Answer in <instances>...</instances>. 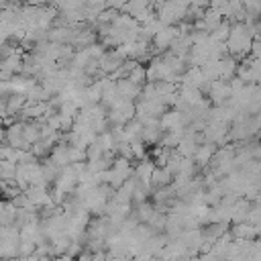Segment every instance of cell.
Returning a JSON list of instances; mask_svg holds the SVG:
<instances>
[{"label": "cell", "instance_id": "obj_1", "mask_svg": "<svg viewBox=\"0 0 261 261\" xmlns=\"http://www.w3.org/2000/svg\"><path fill=\"white\" fill-rule=\"evenodd\" d=\"M179 35V29L175 27V24H163L155 35H153V39H151V43L155 45V49H169L171 47V43H173V39Z\"/></svg>", "mask_w": 261, "mask_h": 261}, {"label": "cell", "instance_id": "obj_2", "mask_svg": "<svg viewBox=\"0 0 261 261\" xmlns=\"http://www.w3.org/2000/svg\"><path fill=\"white\" fill-rule=\"evenodd\" d=\"M230 86H228V80H214L212 82V86H210V90H208V96H210V102L214 104V106H218V104H224L228 98H230Z\"/></svg>", "mask_w": 261, "mask_h": 261}, {"label": "cell", "instance_id": "obj_3", "mask_svg": "<svg viewBox=\"0 0 261 261\" xmlns=\"http://www.w3.org/2000/svg\"><path fill=\"white\" fill-rule=\"evenodd\" d=\"M141 90H143V86H139L137 82H133L128 77H118V82H116V92L120 98L137 100L141 96Z\"/></svg>", "mask_w": 261, "mask_h": 261}, {"label": "cell", "instance_id": "obj_4", "mask_svg": "<svg viewBox=\"0 0 261 261\" xmlns=\"http://www.w3.org/2000/svg\"><path fill=\"white\" fill-rule=\"evenodd\" d=\"M214 151H216V145H214V143L202 141V145H198V147H196V151H194L192 159H194V163H196L198 167H206V165L210 163V159H212Z\"/></svg>", "mask_w": 261, "mask_h": 261}, {"label": "cell", "instance_id": "obj_5", "mask_svg": "<svg viewBox=\"0 0 261 261\" xmlns=\"http://www.w3.org/2000/svg\"><path fill=\"white\" fill-rule=\"evenodd\" d=\"M232 237L234 239H257L259 237V230L255 224H251L249 220H241V222H234L232 226Z\"/></svg>", "mask_w": 261, "mask_h": 261}, {"label": "cell", "instance_id": "obj_6", "mask_svg": "<svg viewBox=\"0 0 261 261\" xmlns=\"http://www.w3.org/2000/svg\"><path fill=\"white\" fill-rule=\"evenodd\" d=\"M151 181H153L157 188L169 186V184L173 181V173L167 169V165H155V167H153V173H151Z\"/></svg>", "mask_w": 261, "mask_h": 261}, {"label": "cell", "instance_id": "obj_7", "mask_svg": "<svg viewBox=\"0 0 261 261\" xmlns=\"http://www.w3.org/2000/svg\"><path fill=\"white\" fill-rule=\"evenodd\" d=\"M51 161H55L59 167L69 165V163H71V157H69V145H63V143L55 145V147L51 149Z\"/></svg>", "mask_w": 261, "mask_h": 261}, {"label": "cell", "instance_id": "obj_8", "mask_svg": "<svg viewBox=\"0 0 261 261\" xmlns=\"http://www.w3.org/2000/svg\"><path fill=\"white\" fill-rule=\"evenodd\" d=\"M228 33H230V22H226V20H222L214 31H210V37L214 39V41H220V43H224L226 41V37H228Z\"/></svg>", "mask_w": 261, "mask_h": 261}, {"label": "cell", "instance_id": "obj_9", "mask_svg": "<svg viewBox=\"0 0 261 261\" xmlns=\"http://www.w3.org/2000/svg\"><path fill=\"white\" fill-rule=\"evenodd\" d=\"M255 29H257V33H259V37H261V16L255 20Z\"/></svg>", "mask_w": 261, "mask_h": 261}]
</instances>
